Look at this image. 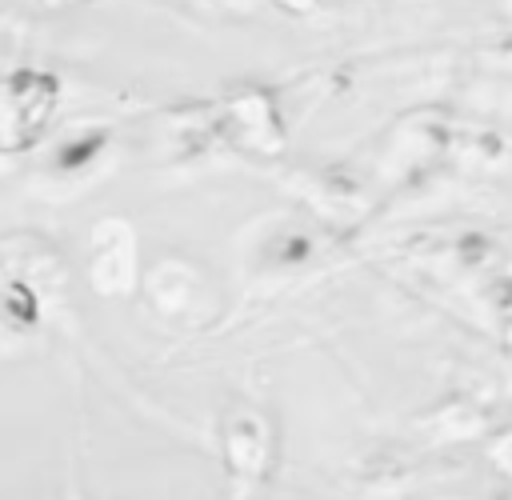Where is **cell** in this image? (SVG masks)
Listing matches in <instances>:
<instances>
[{
  "instance_id": "obj_2",
  "label": "cell",
  "mask_w": 512,
  "mask_h": 500,
  "mask_svg": "<svg viewBox=\"0 0 512 500\" xmlns=\"http://www.w3.org/2000/svg\"><path fill=\"white\" fill-rule=\"evenodd\" d=\"M280 4H288V8H296V12H308V8L320 4V0H280Z\"/></svg>"
},
{
  "instance_id": "obj_1",
  "label": "cell",
  "mask_w": 512,
  "mask_h": 500,
  "mask_svg": "<svg viewBox=\"0 0 512 500\" xmlns=\"http://www.w3.org/2000/svg\"><path fill=\"white\" fill-rule=\"evenodd\" d=\"M492 460H496L504 472H512V428L492 444Z\"/></svg>"
}]
</instances>
